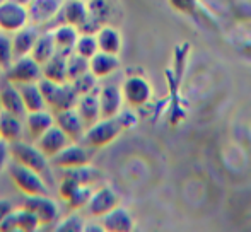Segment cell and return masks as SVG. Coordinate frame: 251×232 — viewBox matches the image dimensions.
Segmentation results:
<instances>
[{"label":"cell","instance_id":"1","mask_svg":"<svg viewBox=\"0 0 251 232\" xmlns=\"http://www.w3.org/2000/svg\"><path fill=\"white\" fill-rule=\"evenodd\" d=\"M38 86H40L41 93H43L47 104L53 108V111L75 108L79 94L74 91L70 82L58 84V82H53V80H48V79H45V77H41V79L38 80Z\"/></svg>","mask_w":251,"mask_h":232},{"label":"cell","instance_id":"2","mask_svg":"<svg viewBox=\"0 0 251 232\" xmlns=\"http://www.w3.org/2000/svg\"><path fill=\"white\" fill-rule=\"evenodd\" d=\"M122 126L116 121V118H100L96 123L89 125L84 133L82 143L94 150H100L113 143L122 135Z\"/></svg>","mask_w":251,"mask_h":232},{"label":"cell","instance_id":"3","mask_svg":"<svg viewBox=\"0 0 251 232\" xmlns=\"http://www.w3.org/2000/svg\"><path fill=\"white\" fill-rule=\"evenodd\" d=\"M9 176L14 185H16V188L19 191H23L26 196L48 195L50 193L43 176L36 173V171L29 169V167L23 166V164L16 162V161H14V164L9 166Z\"/></svg>","mask_w":251,"mask_h":232},{"label":"cell","instance_id":"4","mask_svg":"<svg viewBox=\"0 0 251 232\" xmlns=\"http://www.w3.org/2000/svg\"><path fill=\"white\" fill-rule=\"evenodd\" d=\"M10 157L16 162L36 171L41 176L50 174V159L38 149V145H29V143H24L21 140L12 142L10 143Z\"/></svg>","mask_w":251,"mask_h":232},{"label":"cell","instance_id":"5","mask_svg":"<svg viewBox=\"0 0 251 232\" xmlns=\"http://www.w3.org/2000/svg\"><path fill=\"white\" fill-rule=\"evenodd\" d=\"M43 77V69L31 55H24V57L14 58L10 67L7 69V77L9 82L21 86V84H29L38 82Z\"/></svg>","mask_w":251,"mask_h":232},{"label":"cell","instance_id":"6","mask_svg":"<svg viewBox=\"0 0 251 232\" xmlns=\"http://www.w3.org/2000/svg\"><path fill=\"white\" fill-rule=\"evenodd\" d=\"M94 157V149L87 147L86 143L80 145L79 142H70L60 150L56 156H53L50 162L53 166L60 167V169H69V167L84 166V164H91Z\"/></svg>","mask_w":251,"mask_h":232},{"label":"cell","instance_id":"7","mask_svg":"<svg viewBox=\"0 0 251 232\" xmlns=\"http://www.w3.org/2000/svg\"><path fill=\"white\" fill-rule=\"evenodd\" d=\"M29 24V10L23 3L14 0L0 2V31L14 34Z\"/></svg>","mask_w":251,"mask_h":232},{"label":"cell","instance_id":"8","mask_svg":"<svg viewBox=\"0 0 251 232\" xmlns=\"http://www.w3.org/2000/svg\"><path fill=\"white\" fill-rule=\"evenodd\" d=\"M123 99L132 108H144L152 99V87L142 75H130L122 86Z\"/></svg>","mask_w":251,"mask_h":232},{"label":"cell","instance_id":"9","mask_svg":"<svg viewBox=\"0 0 251 232\" xmlns=\"http://www.w3.org/2000/svg\"><path fill=\"white\" fill-rule=\"evenodd\" d=\"M24 209L31 210L33 213H36V217L40 219L41 226H55V222L58 220V203L48 195H33L27 196L23 203Z\"/></svg>","mask_w":251,"mask_h":232},{"label":"cell","instance_id":"10","mask_svg":"<svg viewBox=\"0 0 251 232\" xmlns=\"http://www.w3.org/2000/svg\"><path fill=\"white\" fill-rule=\"evenodd\" d=\"M120 205V196L109 186H101L100 189L93 191L89 202L86 205L87 215H91L93 219H101L108 212H111L115 207Z\"/></svg>","mask_w":251,"mask_h":232},{"label":"cell","instance_id":"11","mask_svg":"<svg viewBox=\"0 0 251 232\" xmlns=\"http://www.w3.org/2000/svg\"><path fill=\"white\" fill-rule=\"evenodd\" d=\"M55 125H58L63 132L67 133L72 142H82L84 133H86V121L75 108H69V110L55 111Z\"/></svg>","mask_w":251,"mask_h":232},{"label":"cell","instance_id":"12","mask_svg":"<svg viewBox=\"0 0 251 232\" xmlns=\"http://www.w3.org/2000/svg\"><path fill=\"white\" fill-rule=\"evenodd\" d=\"M70 142H72V140L67 137V133L63 132L58 125H53L36 140V145L48 159H51L53 156H56V154L65 145H69Z\"/></svg>","mask_w":251,"mask_h":232},{"label":"cell","instance_id":"13","mask_svg":"<svg viewBox=\"0 0 251 232\" xmlns=\"http://www.w3.org/2000/svg\"><path fill=\"white\" fill-rule=\"evenodd\" d=\"M98 99H100L101 118H115L122 111L123 103H125L122 89L116 86L101 87V91L98 93Z\"/></svg>","mask_w":251,"mask_h":232},{"label":"cell","instance_id":"14","mask_svg":"<svg viewBox=\"0 0 251 232\" xmlns=\"http://www.w3.org/2000/svg\"><path fill=\"white\" fill-rule=\"evenodd\" d=\"M62 0H31L27 5L29 10V23L45 24L55 19L62 10Z\"/></svg>","mask_w":251,"mask_h":232},{"label":"cell","instance_id":"15","mask_svg":"<svg viewBox=\"0 0 251 232\" xmlns=\"http://www.w3.org/2000/svg\"><path fill=\"white\" fill-rule=\"evenodd\" d=\"M101 226L106 232H132L135 222L128 210L118 205L101 217Z\"/></svg>","mask_w":251,"mask_h":232},{"label":"cell","instance_id":"16","mask_svg":"<svg viewBox=\"0 0 251 232\" xmlns=\"http://www.w3.org/2000/svg\"><path fill=\"white\" fill-rule=\"evenodd\" d=\"M53 34V41H55L56 46V53L63 55V57H69V55L74 53L75 50V43L77 38H79V29L72 24H60L58 27L51 31Z\"/></svg>","mask_w":251,"mask_h":232},{"label":"cell","instance_id":"17","mask_svg":"<svg viewBox=\"0 0 251 232\" xmlns=\"http://www.w3.org/2000/svg\"><path fill=\"white\" fill-rule=\"evenodd\" d=\"M0 101H2L3 111H9V113L19 116V118L27 115L19 87L16 84L9 82V80H5V84H2V87H0Z\"/></svg>","mask_w":251,"mask_h":232},{"label":"cell","instance_id":"18","mask_svg":"<svg viewBox=\"0 0 251 232\" xmlns=\"http://www.w3.org/2000/svg\"><path fill=\"white\" fill-rule=\"evenodd\" d=\"M53 125H55V116H53L50 111L40 110V111H31V113L26 115L27 135H29L34 142Z\"/></svg>","mask_w":251,"mask_h":232},{"label":"cell","instance_id":"19","mask_svg":"<svg viewBox=\"0 0 251 232\" xmlns=\"http://www.w3.org/2000/svg\"><path fill=\"white\" fill-rule=\"evenodd\" d=\"M58 16H62L65 24H72L79 29L87 19V2L86 0H65Z\"/></svg>","mask_w":251,"mask_h":232},{"label":"cell","instance_id":"20","mask_svg":"<svg viewBox=\"0 0 251 232\" xmlns=\"http://www.w3.org/2000/svg\"><path fill=\"white\" fill-rule=\"evenodd\" d=\"M118 69H120L118 55L106 53V51H98L93 58H89V70L98 79L111 75V73L116 72Z\"/></svg>","mask_w":251,"mask_h":232},{"label":"cell","instance_id":"21","mask_svg":"<svg viewBox=\"0 0 251 232\" xmlns=\"http://www.w3.org/2000/svg\"><path fill=\"white\" fill-rule=\"evenodd\" d=\"M38 33L36 26H24L23 29L16 31L12 36V45H14V55L17 57H24V55H31V50H33L34 43H36Z\"/></svg>","mask_w":251,"mask_h":232},{"label":"cell","instance_id":"22","mask_svg":"<svg viewBox=\"0 0 251 232\" xmlns=\"http://www.w3.org/2000/svg\"><path fill=\"white\" fill-rule=\"evenodd\" d=\"M96 38H98V45H100V51L120 55L123 46V40H122V33L116 27L104 24L96 33Z\"/></svg>","mask_w":251,"mask_h":232},{"label":"cell","instance_id":"23","mask_svg":"<svg viewBox=\"0 0 251 232\" xmlns=\"http://www.w3.org/2000/svg\"><path fill=\"white\" fill-rule=\"evenodd\" d=\"M23 121L19 116L9 113V111H0V137L5 139L9 143L17 142L23 137Z\"/></svg>","mask_w":251,"mask_h":232},{"label":"cell","instance_id":"24","mask_svg":"<svg viewBox=\"0 0 251 232\" xmlns=\"http://www.w3.org/2000/svg\"><path fill=\"white\" fill-rule=\"evenodd\" d=\"M17 87H19V91H21V96H23L24 106H26L27 113L45 110L47 101H45V96H43V93H41L38 82L21 84V86H17Z\"/></svg>","mask_w":251,"mask_h":232},{"label":"cell","instance_id":"25","mask_svg":"<svg viewBox=\"0 0 251 232\" xmlns=\"http://www.w3.org/2000/svg\"><path fill=\"white\" fill-rule=\"evenodd\" d=\"M41 69H43L45 79L58 84L69 82V77H67V57H63V55L55 53L47 63L41 65Z\"/></svg>","mask_w":251,"mask_h":232},{"label":"cell","instance_id":"26","mask_svg":"<svg viewBox=\"0 0 251 232\" xmlns=\"http://www.w3.org/2000/svg\"><path fill=\"white\" fill-rule=\"evenodd\" d=\"M75 110L79 111V115L82 116V119L86 121V125H93L101 118L100 111V99L98 94H86V96H79L75 104Z\"/></svg>","mask_w":251,"mask_h":232},{"label":"cell","instance_id":"27","mask_svg":"<svg viewBox=\"0 0 251 232\" xmlns=\"http://www.w3.org/2000/svg\"><path fill=\"white\" fill-rule=\"evenodd\" d=\"M55 53H56V46H55V41H53L51 31L50 33L40 34L36 43H34L33 50H31V57L36 60L40 65H43V63H47Z\"/></svg>","mask_w":251,"mask_h":232},{"label":"cell","instance_id":"28","mask_svg":"<svg viewBox=\"0 0 251 232\" xmlns=\"http://www.w3.org/2000/svg\"><path fill=\"white\" fill-rule=\"evenodd\" d=\"M62 176H69V178L75 179L82 186H91L101 178L100 171L93 167L91 164H84V166L69 167V169H62Z\"/></svg>","mask_w":251,"mask_h":232},{"label":"cell","instance_id":"29","mask_svg":"<svg viewBox=\"0 0 251 232\" xmlns=\"http://www.w3.org/2000/svg\"><path fill=\"white\" fill-rule=\"evenodd\" d=\"M87 17L98 26H104L111 17V7L106 0H87Z\"/></svg>","mask_w":251,"mask_h":232},{"label":"cell","instance_id":"30","mask_svg":"<svg viewBox=\"0 0 251 232\" xmlns=\"http://www.w3.org/2000/svg\"><path fill=\"white\" fill-rule=\"evenodd\" d=\"M89 72V60L82 55L75 53L67 57V77H69V82H72L74 79L80 77L82 73Z\"/></svg>","mask_w":251,"mask_h":232},{"label":"cell","instance_id":"31","mask_svg":"<svg viewBox=\"0 0 251 232\" xmlns=\"http://www.w3.org/2000/svg\"><path fill=\"white\" fill-rule=\"evenodd\" d=\"M98 82H100V79H98V77L89 70V72L82 73L80 77L74 79L70 84H72L74 91H75L79 96H86V94H96Z\"/></svg>","mask_w":251,"mask_h":232},{"label":"cell","instance_id":"32","mask_svg":"<svg viewBox=\"0 0 251 232\" xmlns=\"http://www.w3.org/2000/svg\"><path fill=\"white\" fill-rule=\"evenodd\" d=\"M75 53L82 55L87 60L93 58L94 55L100 51V45H98V38L96 34H86V33H80L79 38H77V43H75Z\"/></svg>","mask_w":251,"mask_h":232},{"label":"cell","instance_id":"33","mask_svg":"<svg viewBox=\"0 0 251 232\" xmlns=\"http://www.w3.org/2000/svg\"><path fill=\"white\" fill-rule=\"evenodd\" d=\"M84 227H86V220L77 212L69 213L62 220H56L55 222L56 232H84Z\"/></svg>","mask_w":251,"mask_h":232},{"label":"cell","instance_id":"34","mask_svg":"<svg viewBox=\"0 0 251 232\" xmlns=\"http://www.w3.org/2000/svg\"><path fill=\"white\" fill-rule=\"evenodd\" d=\"M16 217H17V229L23 232H34L40 229V226H41L36 213L24 209V207L21 210H16Z\"/></svg>","mask_w":251,"mask_h":232},{"label":"cell","instance_id":"35","mask_svg":"<svg viewBox=\"0 0 251 232\" xmlns=\"http://www.w3.org/2000/svg\"><path fill=\"white\" fill-rule=\"evenodd\" d=\"M16 55H14V45L10 33L0 31V67L2 69H9L10 63L14 62Z\"/></svg>","mask_w":251,"mask_h":232},{"label":"cell","instance_id":"36","mask_svg":"<svg viewBox=\"0 0 251 232\" xmlns=\"http://www.w3.org/2000/svg\"><path fill=\"white\" fill-rule=\"evenodd\" d=\"M91 195H93V189H91V186H80V188L77 189V191L74 193V195L70 196L65 203L69 205V209L72 210V212H77V210L86 209Z\"/></svg>","mask_w":251,"mask_h":232},{"label":"cell","instance_id":"37","mask_svg":"<svg viewBox=\"0 0 251 232\" xmlns=\"http://www.w3.org/2000/svg\"><path fill=\"white\" fill-rule=\"evenodd\" d=\"M115 118H116V121L120 123L123 132H125V130H133L137 126V123H139V115L133 110H125V108H122V111H120Z\"/></svg>","mask_w":251,"mask_h":232},{"label":"cell","instance_id":"38","mask_svg":"<svg viewBox=\"0 0 251 232\" xmlns=\"http://www.w3.org/2000/svg\"><path fill=\"white\" fill-rule=\"evenodd\" d=\"M80 186H82V185H80V183H77L75 179L69 178V176H62V181H60V186H58L60 198H62L63 202H67V200H69L70 196H72L74 193L80 188Z\"/></svg>","mask_w":251,"mask_h":232},{"label":"cell","instance_id":"39","mask_svg":"<svg viewBox=\"0 0 251 232\" xmlns=\"http://www.w3.org/2000/svg\"><path fill=\"white\" fill-rule=\"evenodd\" d=\"M168 3L173 10L185 16H192L199 9V0H168Z\"/></svg>","mask_w":251,"mask_h":232},{"label":"cell","instance_id":"40","mask_svg":"<svg viewBox=\"0 0 251 232\" xmlns=\"http://www.w3.org/2000/svg\"><path fill=\"white\" fill-rule=\"evenodd\" d=\"M17 229V217H16V210L9 213L5 219L0 222V232H16Z\"/></svg>","mask_w":251,"mask_h":232},{"label":"cell","instance_id":"41","mask_svg":"<svg viewBox=\"0 0 251 232\" xmlns=\"http://www.w3.org/2000/svg\"><path fill=\"white\" fill-rule=\"evenodd\" d=\"M10 157V143L5 139L0 137V173L3 171L7 164V159Z\"/></svg>","mask_w":251,"mask_h":232},{"label":"cell","instance_id":"42","mask_svg":"<svg viewBox=\"0 0 251 232\" xmlns=\"http://www.w3.org/2000/svg\"><path fill=\"white\" fill-rule=\"evenodd\" d=\"M12 210H14V203L10 202V200H7V198L0 200V222H2Z\"/></svg>","mask_w":251,"mask_h":232},{"label":"cell","instance_id":"43","mask_svg":"<svg viewBox=\"0 0 251 232\" xmlns=\"http://www.w3.org/2000/svg\"><path fill=\"white\" fill-rule=\"evenodd\" d=\"M89 231H96V232H102V226H96V224H87L86 222V227H84V232H89Z\"/></svg>","mask_w":251,"mask_h":232},{"label":"cell","instance_id":"44","mask_svg":"<svg viewBox=\"0 0 251 232\" xmlns=\"http://www.w3.org/2000/svg\"><path fill=\"white\" fill-rule=\"evenodd\" d=\"M14 2H17V3H23V5H29V3H31V0H14Z\"/></svg>","mask_w":251,"mask_h":232},{"label":"cell","instance_id":"45","mask_svg":"<svg viewBox=\"0 0 251 232\" xmlns=\"http://www.w3.org/2000/svg\"><path fill=\"white\" fill-rule=\"evenodd\" d=\"M0 111H2V101H0Z\"/></svg>","mask_w":251,"mask_h":232},{"label":"cell","instance_id":"46","mask_svg":"<svg viewBox=\"0 0 251 232\" xmlns=\"http://www.w3.org/2000/svg\"><path fill=\"white\" fill-rule=\"evenodd\" d=\"M0 2H3V0H0Z\"/></svg>","mask_w":251,"mask_h":232},{"label":"cell","instance_id":"47","mask_svg":"<svg viewBox=\"0 0 251 232\" xmlns=\"http://www.w3.org/2000/svg\"><path fill=\"white\" fill-rule=\"evenodd\" d=\"M0 70H2V67H0Z\"/></svg>","mask_w":251,"mask_h":232}]
</instances>
